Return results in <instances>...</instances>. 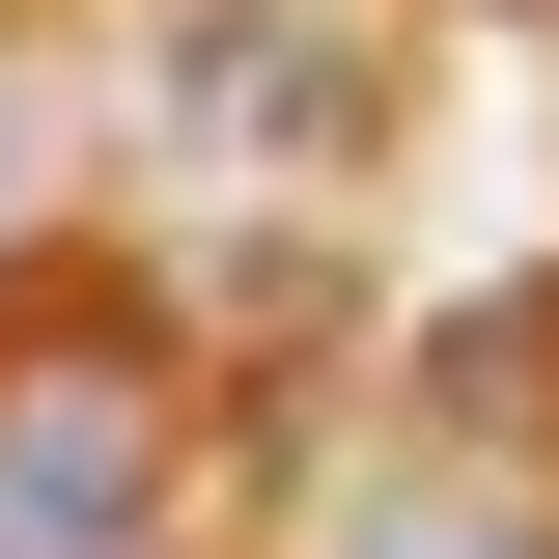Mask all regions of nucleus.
Returning <instances> with one entry per match:
<instances>
[{
  "mask_svg": "<svg viewBox=\"0 0 559 559\" xmlns=\"http://www.w3.org/2000/svg\"><path fill=\"white\" fill-rule=\"evenodd\" d=\"M0 559H168V364L0 336Z\"/></svg>",
  "mask_w": 559,
  "mask_h": 559,
  "instance_id": "nucleus-1",
  "label": "nucleus"
},
{
  "mask_svg": "<svg viewBox=\"0 0 559 559\" xmlns=\"http://www.w3.org/2000/svg\"><path fill=\"white\" fill-rule=\"evenodd\" d=\"M308 559H559V532H532L503 476H336V503H308Z\"/></svg>",
  "mask_w": 559,
  "mask_h": 559,
  "instance_id": "nucleus-2",
  "label": "nucleus"
}]
</instances>
